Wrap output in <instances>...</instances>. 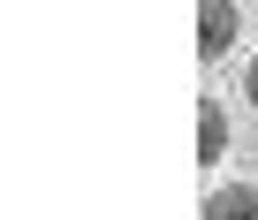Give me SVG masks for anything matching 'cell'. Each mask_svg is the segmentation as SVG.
I'll list each match as a JSON object with an SVG mask.
<instances>
[{
  "instance_id": "cell-2",
  "label": "cell",
  "mask_w": 258,
  "mask_h": 220,
  "mask_svg": "<svg viewBox=\"0 0 258 220\" xmlns=\"http://www.w3.org/2000/svg\"><path fill=\"white\" fill-rule=\"evenodd\" d=\"M205 220H258V190L250 182H220L205 197Z\"/></svg>"
},
{
  "instance_id": "cell-3",
  "label": "cell",
  "mask_w": 258,
  "mask_h": 220,
  "mask_svg": "<svg viewBox=\"0 0 258 220\" xmlns=\"http://www.w3.org/2000/svg\"><path fill=\"white\" fill-rule=\"evenodd\" d=\"M220 152H228V106L205 99L198 106V160H220Z\"/></svg>"
},
{
  "instance_id": "cell-4",
  "label": "cell",
  "mask_w": 258,
  "mask_h": 220,
  "mask_svg": "<svg viewBox=\"0 0 258 220\" xmlns=\"http://www.w3.org/2000/svg\"><path fill=\"white\" fill-rule=\"evenodd\" d=\"M243 91H250V106H258V53H250V68H243Z\"/></svg>"
},
{
  "instance_id": "cell-1",
  "label": "cell",
  "mask_w": 258,
  "mask_h": 220,
  "mask_svg": "<svg viewBox=\"0 0 258 220\" xmlns=\"http://www.w3.org/2000/svg\"><path fill=\"white\" fill-rule=\"evenodd\" d=\"M235 16H243L235 0H198V53H205V61H220V53L235 46Z\"/></svg>"
}]
</instances>
